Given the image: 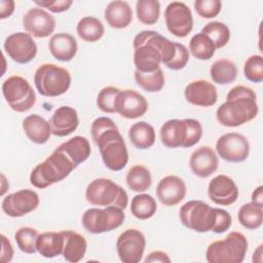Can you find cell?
Segmentation results:
<instances>
[{
	"label": "cell",
	"instance_id": "obj_1",
	"mask_svg": "<svg viewBox=\"0 0 263 263\" xmlns=\"http://www.w3.org/2000/svg\"><path fill=\"white\" fill-rule=\"evenodd\" d=\"M133 47L136 70L142 73L157 70L161 63L166 66L176 53V42L152 30H144L137 34Z\"/></svg>",
	"mask_w": 263,
	"mask_h": 263
},
{
	"label": "cell",
	"instance_id": "obj_2",
	"mask_svg": "<svg viewBox=\"0 0 263 263\" xmlns=\"http://www.w3.org/2000/svg\"><path fill=\"white\" fill-rule=\"evenodd\" d=\"M259 111L255 91L245 85L232 87L226 101L216 111V117L220 124L227 127L240 126L253 120Z\"/></svg>",
	"mask_w": 263,
	"mask_h": 263
},
{
	"label": "cell",
	"instance_id": "obj_3",
	"mask_svg": "<svg viewBox=\"0 0 263 263\" xmlns=\"http://www.w3.org/2000/svg\"><path fill=\"white\" fill-rule=\"evenodd\" d=\"M77 166L58 148L37 164L30 174V183L36 188L44 189L66 179Z\"/></svg>",
	"mask_w": 263,
	"mask_h": 263
},
{
	"label": "cell",
	"instance_id": "obj_4",
	"mask_svg": "<svg viewBox=\"0 0 263 263\" xmlns=\"http://www.w3.org/2000/svg\"><path fill=\"white\" fill-rule=\"evenodd\" d=\"M248 239L238 231H231L224 239L213 241L205 251L209 263H241L248 251Z\"/></svg>",
	"mask_w": 263,
	"mask_h": 263
},
{
	"label": "cell",
	"instance_id": "obj_5",
	"mask_svg": "<svg viewBox=\"0 0 263 263\" xmlns=\"http://www.w3.org/2000/svg\"><path fill=\"white\" fill-rule=\"evenodd\" d=\"M70 72L55 64H42L34 74V84L37 91L47 98H54L67 92L71 85Z\"/></svg>",
	"mask_w": 263,
	"mask_h": 263
},
{
	"label": "cell",
	"instance_id": "obj_6",
	"mask_svg": "<svg viewBox=\"0 0 263 263\" xmlns=\"http://www.w3.org/2000/svg\"><path fill=\"white\" fill-rule=\"evenodd\" d=\"M95 144L98 146L107 168L118 172L125 167L128 162V151L118 127L109 128L102 133Z\"/></svg>",
	"mask_w": 263,
	"mask_h": 263
},
{
	"label": "cell",
	"instance_id": "obj_7",
	"mask_svg": "<svg viewBox=\"0 0 263 263\" xmlns=\"http://www.w3.org/2000/svg\"><path fill=\"white\" fill-rule=\"evenodd\" d=\"M85 198L96 206H118L125 210L128 204L127 192L107 178L92 180L85 189Z\"/></svg>",
	"mask_w": 263,
	"mask_h": 263
},
{
	"label": "cell",
	"instance_id": "obj_8",
	"mask_svg": "<svg viewBox=\"0 0 263 263\" xmlns=\"http://www.w3.org/2000/svg\"><path fill=\"white\" fill-rule=\"evenodd\" d=\"M218 210L202 200H189L179 211L181 223L195 232L215 231L218 223Z\"/></svg>",
	"mask_w": 263,
	"mask_h": 263
},
{
	"label": "cell",
	"instance_id": "obj_9",
	"mask_svg": "<svg viewBox=\"0 0 263 263\" xmlns=\"http://www.w3.org/2000/svg\"><path fill=\"white\" fill-rule=\"evenodd\" d=\"M2 93L10 109L18 113L29 111L36 103V93L30 82L18 75L10 76L3 81Z\"/></svg>",
	"mask_w": 263,
	"mask_h": 263
},
{
	"label": "cell",
	"instance_id": "obj_10",
	"mask_svg": "<svg viewBox=\"0 0 263 263\" xmlns=\"http://www.w3.org/2000/svg\"><path fill=\"white\" fill-rule=\"evenodd\" d=\"M125 215L118 206L90 208L82 215V225L84 229L92 234H100L112 231L122 225Z\"/></svg>",
	"mask_w": 263,
	"mask_h": 263
},
{
	"label": "cell",
	"instance_id": "obj_11",
	"mask_svg": "<svg viewBox=\"0 0 263 263\" xmlns=\"http://www.w3.org/2000/svg\"><path fill=\"white\" fill-rule=\"evenodd\" d=\"M145 247V235L136 228L124 230L116 240L117 254L123 263H139L143 258Z\"/></svg>",
	"mask_w": 263,
	"mask_h": 263
},
{
	"label": "cell",
	"instance_id": "obj_12",
	"mask_svg": "<svg viewBox=\"0 0 263 263\" xmlns=\"http://www.w3.org/2000/svg\"><path fill=\"white\" fill-rule=\"evenodd\" d=\"M216 152L225 161L242 162L249 157L250 143L241 134L227 133L217 140Z\"/></svg>",
	"mask_w": 263,
	"mask_h": 263
},
{
	"label": "cell",
	"instance_id": "obj_13",
	"mask_svg": "<svg viewBox=\"0 0 263 263\" xmlns=\"http://www.w3.org/2000/svg\"><path fill=\"white\" fill-rule=\"evenodd\" d=\"M164 21L170 33L178 38H185L193 28L191 9L184 2L168 3L164 10Z\"/></svg>",
	"mask_w": 263,
	"mask_h": 263
},
{
	"label": "cell",
	"instance_id": "obj_14",
	"mask_svg": "<svg viewBox=\"0 0 263 263\" xmlns=\"http://www.w3.org/2000/svg\"><path fill=\"white\" fill-rule=\"evenodd\" d=\"M3 47L6 54L17 64H28L37 54L36 42L30 34L25 32H16L7 36Z\"/></svg>",
	"mask_w": 263,
	"mask_h": 263
},
{
	"label": "cell",
	"instance_id": "obj_15",
	"mask_svg": "<svg viewBox=\"0 0 263 263\" xmlns=\"http://www.w3.org/2000/svg\"><path fill=\"white\" fill-rule=\"evenodd\" d=\"M39 205V196L36 191L23 189L7 194L1 203L2 211L9 217L18 218L35 211Z\"/></svg>",
	"mask_w": 263,
	"mask_h": 263
},
{
	"label": "cell",
	"instance_id": "obj_16",
	"mask_svg": "<svg viewBox=\"0 0 263 263\" xmlns=\"http://www.w3.org/2000/svg\"><path fill=\"white\" fill-rule=\"evenodd\" d=\"M23 27L32 37L46 38L53 33L55 20L43 8L32 7L23 16Z\"/></svg>",
	"mask_w": 263,
	"mask_h": 263
},
{
	"label": "cell",
	"instance_id": "obj_17",
	"mask_svg": "<svg viewBox=\"0 0 263 263\" xmlns=\"http://www.w3.org/2000/svg\"><path fill=\"white\" fill-rule=\"evenodd\" d=\"M115 113L126 119H137L146 114L148 102L144 96L133 89L120 90L115 101Z\"/></svg>",
	"mask_w": 263,
	"mask_h": 263
},
{
	"label": "cell",
	"instance_id": "obj_18",
	"mask_svg": "<svg viewBox=\"0 0 263 263\" xmlns=\"http://www.w3.org/2000/svg\"><path fill=\"white\" fill-rule=\"evenodd\" d=\"M238 188L235 182L226 175L213 178L208 186L209 198L219 205H230L237 200Z\"/></svg>",
	"mask_w": 263,
	"mask_h": 263
},
{
	"label": "cell",
	"instance_id": "obj_19",
	"mask_svg": "<svg viewBox=\"0 0 263 263\" xmlns=\"http://www.w3.org/2000/svg\"><path fill=\"white\" fill-rule=\"evenodd\" d=\"M187 187L183 179L175 175H168L162 178L156 186V196L159 201L173 206L180 203L186 196Z\"/></svg>",
	"mask_w": 263,
	"mask_h": 263
},
{
	"label": "cell",
	"instance_id": "obj_20",
	"mask_svg": "<svg viewBox=\"0 0 263 263\" xmlns=\"http://www.w3.org/2000/svg\"><path fill=\"white\" fill-rule=\"evenodd\" d=\"M184 96L189 104L198 107H212L218 100L216 86L204 79L189 82L184 89Z\"/></svg>",
	"mask_w": 263,
	"mask_h": 263
},
{
	"label": "cell",
	"instance_id": "obj_21",
	"mask_svg": "<svg viewBox=\"0 0 263 263\" xmlns=\"http://www.w3.org/2000/svg\"><path fill=\"white\" fill-rule=\"evenodd\" d=\"M189 166L191 172L198 178H208L217 171L219 158L212 147L200 146L192 152Z\"/></svg>",
	"mask_w": 263,
	"mask_h": 263
},
{
	"label": "cell",
	"instance_id": "obj_22",
	"mask_svg": "<svg viewBox=\"0 0 263 263\" xmlns=\"http://www.w3.org/2000/svg\"><path fill=\"white\" fill-rule=\"evenodd\" d=\"M51 134L57 137L71 135L79 125L77 111L70 106H61L53 112L49 119Z\"/></svg>",
	"mask_w": 263,
	"mask_h": 263
},
{
	"label": "cell",
	"instance_id": "obj_23",
	"mask_svg": "<svg viewBox=\"0 0 263 263\" xmlns=\"http://www.w3.org/2000/svg\"><path fill=\"white\" fill-rule=\"evenodd\" d=\"M160 141L167 148H185L188 138V124L185 119H170L159 130Z\"/></svg>",
	"mask_w": 263,
	"mask_h": 263
},
{
	"label": "cell",
	"instance_id": "obj_24",
	"mask_svg": "<svg viewBox=\"0 0 263 263\" xmlns=\"http://www.w3.org/2000/svg\"><path fill=\"white\" fill-rule=\"evenodd\" d=\"M51 55L61 62H69L74 59L78 50V44L74 36L69 33L53 34L48 42Z\"/></svg>",
	"mask_w": 263,
	"mask_h": 263
},
{
	"label": "cell",
	"instance_id": "obj_25",
	"mask_svg": "<svg viewBox=\"0 0 263 263\" xmlns=\"http://www.w3.org/2000/svg\"><path fill=\"white\" fill-rule=\"evenodd\" d=\"M22 126L27 138L35 144H45L52 135L49 121L38 114L25 117Z\"/></svg>",
	"mask_w": 263,
	"mask_h": 263
},
{
	"label": "cell",
	"instance_id": "obj_26",
	"mask_svg": "<svg viewBox=\"0 0 263 263\" xmlns=\"http://www.w3.org/2000/svg\"><path fill=\"white\" fill-rule=\"evenodd\" d=\"M104 16L107 24L114 29H124L133 21V10L126 1L115 0L108 3Z\"/></svg>",
	"mask_w": 263,
	"mask_h": 263
},
{
	"label": "cell",
	"instance_id": "obj_27",
	"mask_svg": "<svg viewBox=\"0 0 263 263\" xmlns=\"http://www.w3.org/2000/svg\"><path fill=\"white\" fill-rule=\"evenodd\" d=\"M64 236V247L62 255L68 262L76 263L82 260L86 253L87 241L83 235L72 230L62 231Z\"/></svg>",
	"mask_w": 263,
	"mask_h": 263
},
{
	"label": "cell",
	"instance_id": "obj_28",
	"mask_svg": "<svg viewBox=\"0 0 263 263\" xmlns=\"http://www.w3.org/2000/svg\"><path fill=\"white\" fill-rule=\"evenodd\" d=\"M58 149L64 152L76 166L85 161L91 153L88 140L82 136H75L69 139L68 141L62 143Z\"/></svg>",
	"mask_w": 263,
	"mask_h": 263
},
{
	"label": "cell",
	"instance_id": "obj_29",
	"mask_svg": "<svg viewBox=\"0 0 263 263\" xmlns=\"http://www.w3.org/2000/svg\"><path fill=\"white\" fill-rule=\"evenodd\" d=\"M64 236L61 232L45 231L38 235L36 240L37 252L44 258H54L62 255Z\"/></svg>",
	"mask_w": 263,
	"mask_h": 263
},
{
	"label": "cell",
	"instance_id": "obj_30",
	"mask_svg": "<svg viewBox=\"0 0 263 263\" xmlns=\"http://www.w3.org/2000/svg\"><path fill=\"white\" fill-rule=\"evenodd\" d=\"M128 138L136 148L146 150L155 143V129L146 121H138L129 127Z\"/></svg>",
	"mask_w": 263,
	"mask_h": 263
},
{
	"label": "cell",
	"instance_id": "obj_31",
	"mask_svg": "<svg viewBox=\"0 0 263 263\" xmlns=\"http://www.w3.org/2000/svg\"><path fill=\"white\" fill-rule=\"evenodd\" d=\"M76 32L83 41L97 42L104 36L105 28L99 18L87 15L79 20L76 26Z\"/></svg>",
	"mask_w": 263,
	"mask_h": 263
},
{
	"label": "cell",
	"instance_id": "obj_32",
	"mask_svg": "<svg viewBox=\"0 0 263 263\" xmlns=\"http://www.w3.org/2000/svg\"><path fill=\"white\" fill-rule=\"evenodd\" d=\"M210 75L215 83L226 85L236 79L237 67L231 60L220 59L212 64Z\"/></svg>",
	"mask_w": 263,
	"mask_h": 263
},
{
	"label": "cell",
	"instance_id": "obj_33",
	"mask_svg": "<svg viewBox=\"0 0 263 263\" xmlns=\"http://www.w3.org/2000/svg\"><path fill=\"white\" fill-rule=\"evenodd\" d=\"M125 181L130 190L142 193L150 188L152 184V177L150 171L146 166L136 164L128 170Z\"/></svg>",
	"mask_w": 263,
	"mask_h": 263
},
{
	"label": "cell",
	"instance_id": "obj_34",
	"mask_svg": "<svg viewBox=\"0 0 263 263\" xmlns=\"http://www.w3.org/2000/svg\"><path fill=\"white\" fill-rule=\"evenodd\" d=\"M157 211V203L154 197L147 193L135 195L130 202V213L139 220L152 218Z\"/></svg>",
	"mask_w": 263,
	"mask_h": 263
},
{
	"label": "cell",
	"instance_id": "obj_35",
	"mask_svg": "<svg viewBox=\"0 0 263 263\" xmlns=\"http://www.w3.org/2000/svg\"><path fill=\"white\" fill-rule=\"evenodd\" d=\"M238 222L249 230H255L262 225L263 206L253 201L242 204L237 214Z\"/></svg>",
	"mask_w": 263,
	"mask_h": 263
},
{
	"label": "cell",
	"instance_id": "obj_36",
	"mask_svg": "<svg viewBox=\"0 0 263 263\" xmlns=\"http://www.w3.org/2000/svg\"><path fill=\"white\" fill-rule=\"evenodd\" d=\"M189 50L191 54L201 61H206L213 58L216 47L212 40L203 33H197L192 36L189 42Z\"/></svg>",
	"mask_w": 263,
	"mask_h": 263
},
{
	"label": "cell",
	"instance_id": "obj_37",
	"mask_svg": "<svg viewBox=\"0 0 263 263\" xmlns=\"http://www.w3.org/2000/svg\"><path fill=\"white\" fill-rule=\"evenodd\" d=\"M135 80L137 84L148 92H157L164 86V74L161 68L150 72L142 73L138 70L135 71Z\"/></svg>",
	"mask_w": 263,
	"mask_h": 263
},
{
	"label": "cell",
	"instance_id": "obj_38",
	"mask_svg": "<svg viewBox=\"0 0 263 263\" xmlns=\"http://www.w3.org/2000/svg\"><path fill=\"white\" fill-rule=\"evenodd\" d=\"M201 33L206 35L212 40L216 49L224 47L230 39L229 28L224 23L218 21L208 23L201 29Z\"/></svg>",
	"mask_w": 263,
	"mask_h": 263
},
{
	"label": "cell",
	"instance_id": "obj_39",
	"mask_svg": "<svg viewBox=\"0 0 263 263\" xmlns=\"http://www.w3.org/2000/svg\"><path fill=\"white\" fill-rule=\"evenodd\" d=\"M138 20L144 25H154L160 14V3L157 0H138L136 3Z\"/></svg>",
	"mask_w": 263,
	"mask_h": 263
},
{
	"label": "cell",
	"instance_id": "obj_40",
	"mask_svg": "<svg viewBox=\"0 0 263 263\" xmlns=\"http://www.w3.org/2000/svg\"><path fill=\"white\" fill-rule=\"evenodd\" d=\"M39 233L32 227H21L14 232V239L18 249L26 254H35L36 240Z\"/></svg>",
	"mask_w": 263,
	"mask_h": 263
},
{
	"label": "cell",
	"instance_id": "obj_41",
	"mask_svg": "<svg viewBox=\"0 0 263 263\" xmlns=\"http://www.w3.org/2000/svg\"><path fill=\"white\" fill-rule=\"evenodd\" d=\"M121 89L109 85L103 87L97 97V106L104 113H115V101Z\"/></svg>",
	"mask_w": 263,
	"mask_h": 263
},
{
	"label": "cell",
	"instance_id": "obj_42",
	"mask_svg": "<svg viewBox=\"0 0 263 263\" xmlns=\"http://www.w3.org/2000/svg\"><path fill=\"white\" fill-rule=\"evenodd\" d=\"M243 74L251 82L263 81V59L260 54H253L247 59L243 65Z\"/></svg>",
	"mask_w": 263,
	"mask_h": 263
},
{
	"label": "cell",
	"instance_id": "obj_43",
	"mask_svg": "<svg viewBox=\"0 0 263 263\" xmlns=\"http://www.w3.org/2000/svg\"><path fill=\"white\" fill-rule=\"evenodd\" d=\"M222 8L220 0H195L194 9L196 13L203 18H213L217 16Z\"/></svg>",
	"mask_w": 263,
	"mask_h": 263
},
{
	"label": "cell",
	"instance_id": "obj_44",
	"mask_svg": "<svg viewBox=\"0 0 263 263\" xmlns=\"http://www.w3.org/2000/svg\"><path fill=\"white\" fill-rule=\"evenodd\" d=\"M189 61V51L187 47L179 42H176V53L171 63L166 65V67L171 70H181L186 67Z\"/></svg>",
	"mask_w": 263,
	"mask_h": 263
},
{
	"label": "cell",
	"instance_id": "obj_45",
	"mask_svg": "<svg viewBox=\"0 0 263 263\" xmlns=\"http://www.w3.org/2000/svg\"><path fill=\"white\" fill-rule=\"evenodd\" d=\"M188 124V138L185 148H190L197 144L202 137V126L200 122L193 118H186Z\"/></svg>",
	"mask_w": 263,
	"mask_h": 263
},
{
	"label": "cell",
	"instance_id": "obj_46",
	"mask_svg": "<svg viewBox=\"0 0 263 263\" xmlns=\"http://www.w3.org/2000/svg\"><path fill=\"white\" fill-rule=\"evenodd\" d=\"M36 5L41 8H46L53 13H60L67 11L73 4L72 0H41L34 1Z\"/></svg>",
	"mask_w": 263,
	"mask_h": 263
},
{
	"label": "cell",
	"instance_id": "obj_47",
	"mask_svg": "<svg viewBox=\"0 0 263 263\" xmlns=\"http://www.w3.org/2000/svg\"><path fill=\"white\" fill-rule=\"evenodd\" d=\"M113 127H117V125L114 123V121L111 118H109V117H98V118H96L92 121L91 127H90L92 141L95 142L102 133L106 132L109 128H113Z\"/></svg>",
	"mask_w": 263,
	"mask_h": 263
},
{
	"label": "cell",
	"instance_id": "obj_48",
	"mask_svg": "<svg viewBox=\"0 0 263 263\" xmlns=\"http://www.w3.org/2000/svg\"><path fill=\"white\" fill-rule=\"evenodd\" d=\"M1 245H2V248H1L0 261L3 263L10 262L13 258V248L9 239L3 233L1 234Z\"/></svg>",
	"mask_w": 263,
	"mask_h": 263
},
{
	"label": "cell",
	"instance_id": "obj_49",
	"mask_svg": "<svg viewBox=\"0 0 263 263\" xmlns=\"http://www.w3.org/2000/svg\"><path fill=\"white\" fill-rule=\"evenodd\" d=\"M146 263H150V262H160V263H170L171 262V258L168 257V255L162 251H153L151 252L144 260Z\"/></svg>",
	"mask_w": 263,
	"mask_h": 263
},
{
	"label": "cell",
	"instance_id": "obj_50",
	"mask_svg": "<svg viewBox=\"0 0 263 263\" xmlns=\"http://www.w3.org/2000/svg\"><path fill=\"white\" fill-rule=\"evenodd\" d=\"M14 5L15 3L12 0H0V18L9 17L14 11Z\"/></svg>",
	"mask_w": 263,
	"mask_h": 263
},
{
	"label": "cell",
	"instance_id": "obj_51",
	"mask_svg": "<svg viewBox=\"0 0 263 263\" xmlns=\"http://www.w3.org/2000/svg\"><path fill=\"white\" fill-rule=\"evenodd\" d=\"M252 201L263 206V187L258 186L252 193Z\"/></svg>",
	"mask_w": 263,
	"mask_h": 263
},
{
	"label": "cell",
	"instance_id": "obj_52",
	"mask_svg": "<svg viewBox=\"0 0 263 263\" xmlns=\"http://www.w3.org/2000/svg\"><path fill=\"white\" fill-rule=\"evenodd\" d=\"M262 261V243L258 246V248L254 251L253 254V262H261Z\"/></svg>",
	"mask_w": 263,
	"mask_h": 263
}]
</instances>
